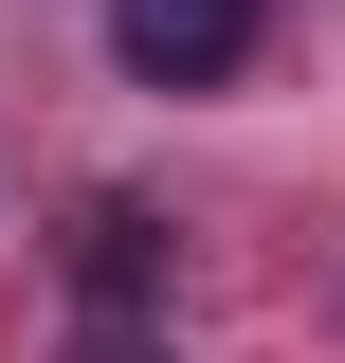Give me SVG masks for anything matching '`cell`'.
<instances>
[{
	"mask_svg": "<svg viewBox=\"0 0 345 363\" xmlns=\"http://www.w3.org/2000/svg\"><path fill=\"white\" fill-rule=\"evenodd\" d=\"M109 55H128L146 91H218L255 55V0H109Z\"/></svg>",
	"mask_w": 345,
	"mask_h": 363,
	"instance_id": "1",
	"label": "cell"
},
{
	"mask_svg": "<svg viewBox=\"0 0 345 363\" xmlns=\"http://www.w3.org/2000/svg\"><path fill=\"white\" fill-rule=\"evenodd\" d=\"M55 255H73V309L91 327H164V218H146V200H73Z\"/></svg>",
	"mask_w": 345,
	"mask_h": 363,
	"instance_id": "2",
	"label": "cell"
},
{
	"mask_svg": "<svg viewBox=\"0 0 345 363\" xmlns=\"http://www.w3.org/2000/svg\"><path fill=\"white\" fill-rule=\"evenodd\" d=\"M73 363H146V327H91V345H73Z\"/></svg>",
	"mask_w": 345,
	"mask_h": 363,
	"instance_id": "3",
	"label": "cell"
}]
</instances>
